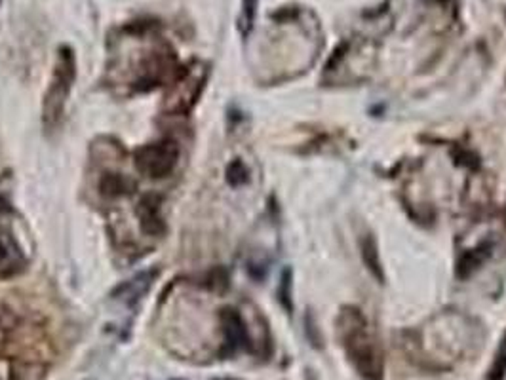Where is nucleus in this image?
I'll return each mask as SVG.
<instances>
[{
    "label": "nucleus",
    "instance_id": "obj_1",
    "mask_svg": "<svg viewBox=\"0 0 506 380\" xmlns=\"http://www.w3.org/2000/svg\"><path fill=\"white\" fill-rule=\"evenodd\" d=\"M343 339L358 373L367 380H381V357L367 337L366 322L358 310L343 314Z\"/></svg>",
    "mask_w": 506,
    "mask_h": 380
},
{
    "label": "nucleus",
    "instance_id": "obj_2",
    "mask_svg": "<svg viewBox=\"0 0 506 380\" xmlns=\"http://www.w3.org/2000/svg\"><path fill=\"white\" fill-rule=\"evenodd\" d=\"M75 80V58L70 50L63 48L59 53L58 67L53 70L52 84L48 88L46 97H44V109H42V118L48 127H53L61 118L63 107L69 97L70 86Z\"/></svg>",
    "mask_w": 506,
    "mask_h": 380
},
{
    "label": "nucleus",
    "instance_id": "obj_3",
    "mask_svg": "<svg viewBox=\"0 0 506 380\" xmlns=\"http://www.w3.org/2000/svg\"><path fill=\"white\" fill-rule=\"evenodd\" d=\"M177 160H179V149L172 141L147 144L135 154L137 169L154 179L168 177L169 173L174 171V167L177 166Z\"/></svg>",
    "mask_w": 506,
    "mask_h": 380
},
{
    "label": "nucleus",
    "instance_id": "obj_4",
    "mask_svg": "<svg viewBox=\"0 0 506 380\" xmlns=\"http://www.w3.org/2000/svg\"><path fill=\"white\" fill-rule=\"evenodd\" d=\"M221 320L223 329H225V339H227L228 354H233L238 348H248L250 350V334H248V329H246L238 312L233 310V308H227V310H223Z\"/></svg>",
    "mask_w": 506,
    "mask_h": 380
},
{
    "label": "nucleus",
    "instance_id": "obj_5",
    "mask_svg": "<svg viewBox=\"0 0 506 380\" xmlns=\"http://www.w3.org/2000/svg\"><path fill=\"white\" fill-rule=\"evenodd\" d=\"M202 78H198L196 73H189L181 82H177V86L172 90L168 97V110L172 112H185L191 109V105L194 103L196 97V88L200 86Z\"/></svg>",
    "mask_w": 506,
    "mask_h": 380
},
{
    "label": "nucleus",
    "instance_id": "obj_6",
    "mask_svg": "<svg viewBox=\"0 0 506 380\" xmlns=\"http://www.w3.org/2000/svg\"><path fill=\"white\" fill-rule=\"evenodd\" d=\"M137 215H139L141 228L147 234H162L164 232V223L160 217V204L158 198L147 196L141 200L139 208H137Z\"/></svg>",
    "mask_w": 506,
    "mask_h": 380
},
{
    "label": "nucleus",
    "instance_id": "obj_7",
    "mask_svg": "<svg viewBox=\"0 0 506 380\" xmlns=\"http://www.w3.org/2000/svg\"><path fill=\"white\" fill-rule=\"evenodd\" d=\"M489 251H491L489 243H482L474 249H466L465 253L459 257V263H457V276L463 278V280L470 278L489 259Z\"/></svg>",
    "mask_w": 506,
    "mask_h": 380
},
{
    "label": "nucleus",
    "instance_id": "obj_8",
    "mask_svg": "<svg viewBox=\"0 0 506 380\" xmlns=\"http://www.w3.org/2000/svg\"><path fill=\"white\" fill-rule=\"evenodd\" d=\"M152 278H154V274H151V272L139 274V276L134 278V280H130V282H126L124 285H120V287L117 289V293L120 295V299L122 300L134 302V300L139 299L141 295L147 293V289L151 287Z\"/></svg>",
    "mask_w": 506,
    "mask_h": 380
},
{
    "label": "nucleus",
    "instance_id": "obj_9",
    "mask_svg": "<svg viewBox=\"0 0 506 380\" xmlns=\"http://www.w3.org/2000/svg\"><path fill=\"white\" fill-rule=\"evenodd\" d=\"M99 186H101V192L109 198L122 196L124 192H128L130 190V183L122 175H118V173H107L105 177L101 179V184H99Z\"/></svg>",
    "mask_w": 506,
    "mask_h": 380
},
{
    "label": "nucleus",
    "instance_id": "obj_10",
    "mask_svg": "<svg viewBox=\"0 0 506 380\" xmlns=\"http://www.w3.org/2000/svg\"><path fill=\"white\" fill-rule=\"evenodd\" d=\"M362 255H364V260H366L367 268L375 274V278L383 280V270H381V260H379V251L375 248V242L373 238H364L362 240Z\"/></svg>",
    "mask_w": 506,
    "mask_h": 380
},
{
    "label": "nucleus",
    "instance_id": "obj_11",
    "mask_svg": "<svg viewBox=\"0 0 506 380\" xmlns=\"http://www.w3.org/2000/svg\"><path fill=\"white\" fill-rule=\"evenodd\" d=\"M506 374V334L502 342H500L499 350H497V356H495V361L489 369L487 379L489 380H502Z\"/></svg>",
    "mask_w": 506,
    "mask_h": 380
},
{
    "label": "nucleus",
    "instance_id": "obj_12",
    "mask_svg": "<svg viewBox=\"0 0 506 380\" xmlns=\"http://www.w3.org/2000/svg\"><path fill=\"white\" fill-rule=\"evenodd\" d=\"M227 179L233 186H238V184L246 183V181H248V169H246L244 164L240 160L233 162L227 169Z\"/></svg>",
    "mask_w": 506,
    "mask_h": 380
},
{
    "label": "nucleus",
    "instance_id": "obj_13",
    "mask_svg": "<svg viewBox=\"0 0 506 380\" xmlns=\"http://www.w3.org/2000/svg\"><path fill=\"white\" fill-rule=\"evenodd\" d=\"M12 259V249L8 248V243L0 238V265H6Z\"/></svg>",
    "mask_w": 506,
    "mask_h": 380
},
{
    "label": "nucleus",
    "instance_id": "obj_14",
    "mask_svg": "<svg viewBox=\"0 0 506 380\" xmlns=\"http://www.w3.org/2000/svg\"><path fill=\"white\" fill-rule=\"evenodd\" d=\"M288 285H290V282H288V274L284 276V283H282V302H284V306L285 308H291V305H290V297H288Z\"/></svg>",
    "mask_w": 506,
    "mask_h": 380
},
{
    "label": "nucleus",
    "instance_id": "obj_15",
    "mask_svg": "<svg viewBox=\"0 0 506 380\" xmlns=\"http://www.w3.org/2000/svg\"><path fill=\"white\" fill-rule=\"evenodd\" d=\"M438 2H442V4H448L449 0H438Z\"/></svg>",
    "mask_w": 506,
    "mask_h": 380
}]
</instances>
